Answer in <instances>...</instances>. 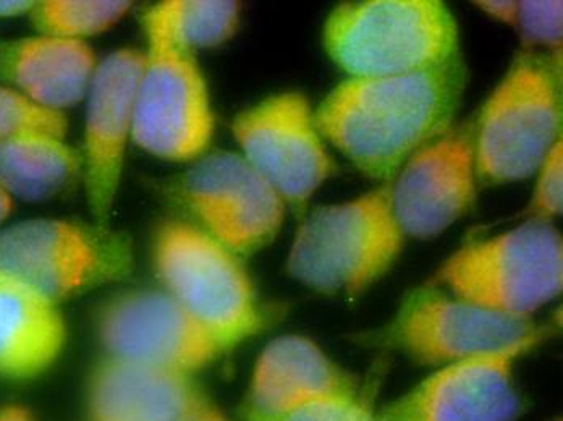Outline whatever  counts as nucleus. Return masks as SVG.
<instances>
[{
  "label": "nucleus",
  "mask_w": 563,
  "mask_h": 421,
  "mask_svg": "<svg viewBox=\"0 0 563 421\" xmlns=\"http://www.w3.org/2000/svg\"><path fill=\"white\" fill-rule=\"evenodd\" d=\"M466 80L463 57L417 74L346 78L316 109V125L360 173L386 184L452 129Z\"/></svg>",
  "instance_id": "f257e3e1"
},
{
  "label": "nucleus",
  "mask_w": 563,
  "mask_h": 421,
  "mask_svg": "<svg viewBox=\"0 0 563 421\" xmlns=\"http://www.w3.org/2000/svg\"><path fill=\"white\" fill-rule=\"evenodd\" d=\"M322 44L349 78L417 74L462 57L455 15L441 0L340 3L325 20Z\"/></svg>",
  "instance_id": "f03ea898"
},
{
  "label": "nucleus",
  "mask_w": 563,
  "mask_h": 421,
  "mask_svg": "<svg viewBox=\"0 0 563 421\" xmlns=\"http://www.w3.org/2000/svg\"><path fill=\"white\" fill-rule=\"evenodd\" d=\"M390 184L303 215L288 252V274L314 292L346 299L383 279L407 239L395 219Z\"/></svg>",
  "instance_id": "7ed1b4c3"
},
{
  "label": "nucleus",
  "mask_w": 563,
  "mask_h": 421,
  "mask_svg": "<svg viewBox=\"0 0 563 421\" xmlns=\"http://www.w3.org/2000/svg\"><path fill=\"white\" fill-rule=\"evenodd\" d=\"M562 129L561 53L521 51L473 122L476 179H530L561 142Z\"/></svg>",
  "instance_id": "20e7f679"
},
{
  "label": "nucleus",
  "mask_w": 563,
  "mask_h": 421,
  "mask_svg": "<svg viewBox=\"0 0 563 421\" xmlns=\"http://www.w3.org/2000/svg\"><path fill=\"white\" fill-rule=\"evenodd\" d=\"M459 299L531 318L563 289V242L554 222L528 219L504 234L465 243L428 280Z\"/></svg>",
  "instance_id": "39448f33"
},
{
  "label": "nucleus",
  "mask_w": 563,
  "mask_h": 421,
  "mask_svg": "<svg viewBox=\"0 0 563 421\" xmlns=\"http://www.w3.org/2000/svg\"><path fill=\"white\" fill-rule=\"evenodd\" d=\"M151 256L161 289L230 347L263 330L266 314L242 258L194 222L164 219L154 231Z\"/></svg>",
  "instance_id": "423d86ee"
},
{
  "label": "nucleus",
  "mask_w": 563,
  "mask_h": 421,
  "mask_svg": "<svg viewBox=\"0 0 563 421\" xmlns=\"http://www.w3.org/2000/svg\"><path fill=\"white\" fill-rule=\"evenodd\" d=\"M132 269V241L109 224L30 219L0 229V276L58 304L119 282Z\"/></svg>",
  "instance_id": "0eeeda50"
},
{
  "label": "nucleus",
  "mask_w": 563,
  "mask_h": 421,
  "mask_svg": "<svg viewBox=\"0 0 563 421\" xmlns=\"http://www.w3.org/2000/svg\"><path fill=\"white\" fill-rule=\"evenodd\" d=\"M146 49L135 102L133 145L170 163H195L214 136L208 84L195 54L172 43L146 12Z\"/></svg>",
  "instance_id": "6e6552de"
},
{
  "label": "nucleus",
  "mask_w": 563,
  "mask_h": 421,
  "mask_svg": "<svg viewBox=\"0 0 563 421\" xmlns=\"http://www.w3.org/2000/svg\"><path fill=\"white\" fill-rule=\"evenodd\" d=\"M102 354L194 376L229 344L164 289H126L102 301L95 318Z\"/></svg>",
  "instance_id": "1a4fd4ad"
},
{
  "label": "nucleus",
  "mask_w": 563,
  "mask_h": 421,
  "mask_svg": "<svg viewBox=\"0 0 563 421\" xmlns=\"http://www.w3.org/2000/svg\"><path fill=\"white\" fill-rule=\"evenodd\" d=\"M188 221L243 256L276 241L287 204L256 169L233 151L206 153L172 187Z\"/></svg>",
  "instance_id": "9d476101"
},
{
  "label": "nucleus",
  "mask_w": 563,
  "mask_h": 421,
  "mask_svg": "<svg viewBox=\"0 0 563 421\" xmlns=\"http://www.w3.org/2000/svg\"><path fill=\"white\" fill-rule=\"evenodd\" d=\"M541 328L531 318H517L459 299L441 287L411 290L379 341L431 368L503 351Z\"/></svg>",
  "instance_id": "9b49d317"
},
{
  "label": "nucleus",
  "mask_w": 563,
  "mask_h": 421,
  "mask_svg": "<svg viewBox=\"0 0 563 421\" xmlns=\"http://www.w3.org/2000/svg\"><path fill=\"white\" fill-rule=\"evenodd\" d=\"M240 154L280 195L303 212L325 180L338 174L307 96L284 91L240 112L232 122Z\"/></svg>",
  "instance_id": "f8f14e48"
},
{
  "label": "nucleus",
  "mask_w": 563,
  "mask_h": 421,
  "mask_svg": "<svg viewBox=\"0 0 563 421\" xmlns=\"http://www.w3.org/2000/svg\"><path fill=\"white\" fill-rule=\"evenodd\" d=\"M548 335L536 334L503 351L476 355L435 368L383 409L373 421H515L523 399L515 383V363Z\"/></svg>",
  "instance_id": "ddd939ff"
},
{
  "label": "nucleus",
  "mask_w": 563,
  "mask_h": 421,
  "mask_svg": "<svg viewBox=\"0 0 563 421\" xmlns=\"http://www.w3.org/2000/svg\"><path fill=\"white\" fill-rule=\"evenodd\" d=\"M144 51L122 47L99 60L85 98L81 177L92 221L109 224L133 143L136 90Z\"/></svg>",
  "instance_id": "4468645a"
},
{
  "label": "nucleus",
  "mask_w": 563,
  "mask_h": 421,
  "mask_svg": "<svg viewBox=\"0 0 563 421\" xmlns=\"http://www.w3.org/2000/svg\"><path fill=\"white\" fill-rule=\"evenodd\" d=\"M473 121L452 126L417 151L390 184L393 210L405 237H438L476 201Z\"/></svg>",
  "instance_id": "2eb2a0df"
},
{
  "label": "nucleus",
  "mask_w": 563,
  "mask_h": 421,
  "mask_svg": "<svg viewBox=\"0 0 563 421\" xmlns=\"http://www.w3.org/2000/svg\"><path fill=\"white\" fill-rule=\"evenodd\" d=\"M205 392L194 376L101 355L86 383L88 421H184Z\"/></svg>",
  "instance_id": "dca6fc26"
},
{
  "label": "nucleus",
  "mask_w": 563,
  "mask_h": 421,
  "mask_svg": "<svg viewBox=\"0 0 563 421\" xmlns=\"http://www.w3.org/2000/svg\"><path fill=\"white\" fill-rule=\"evenodd\" d=\"M99 59L85 41L34 34L0 47V78L41 108L65 114L85 101Z\"/></svg>",
  "instance_id": "f3484780"
},
{
  "label": "nucleus",
  "mask_w": 563,
  "mask_h": 421,
  "mask_svg": "<svg viewBox=\"0 0 563 421\" xmlns=\"http://www.w3.org/2000/svg\"><path fill=\"white\" fill-rule=\"evenodd\" d=\"M65 342L60 304L0 276V378H37L58 361Z\"/></svg>",
  "instance_id": "a211bd4d"
},
{
  "label": "nucleus",
  "mask_w": 563,
  "mask_h": 421,
  "mask_svg": "<svg viewBox=\"0 0 563 421\" xmlns=\"http://www.w3.org/2000/svg\"><path fill=\"white\" fill-rule=\"evenodd\" d=\"M80 149L65 139L29 135L0 143V188L12 200L46 201L81 177Z\"/></svg>",
  "instance_id": "6ab92c4d"
},
{
  "label": "nucleus",
  "mask_w": 563,
  "mask_h": 421,
  "mask_svg": "<svg viewBox=\"0 0 563 421\" xmlns=\"http://www.w3.org/2000/svg\"><path fill=\"white\" fill-rule=\"evenodd\" d=\"M252 379L290 383L321 396L358 391L352 373L303 335H282L269 342L254 363Z\"/></svg>",
  "instance_id": "aec40b11"
},
{
  "label": "nucleus",
  "mask_w": 563,
  "mask_h": 421,
  "mask_svg": "<svg viewBox=\"0 0 563 421\" xmlns=\"http://www.w3.org/2000/svg\"><path fill=\"white\" fill-rule=\"evenodd\" d=\"M240 10L233 0H164L144 12L159 23L172 43L195 54L233 37L240 26Z\"/></svg>",
  "instance_id": "412c9836"
},
{
  "label": "nucleus",
  "mask_w": 563,
  "mask_h": 421,
  "mask_svg": "<svg viewBox=\"0 0 563 421\" xmlns=\"http://www.w3.org/2000/svg\"><path fill=\"white\" fill-rule=\"evenodd\" d=\"M132 7L125 0H41L30 19L40 34L86 43L122 22Z\"/></svg>",
  "instance_id": "4be33fe9"
},
{
  "label": "nucleus",
  "mask_w": 563,
  "mask_h": 421,
  "mask_svg": "<svg viewBox=\"0 0 563 421\" xmlns=\"http://www.w3.org/2000/svg\"><path fill=\"white\" fill-rule=\"evenodd\" d=\"M67 115L49 111L9 85H0V143L29 135L65 139Z\"/></svg>",
  "instance_id": "5701e85b"
},
{
  "label": "nucleus",
  "mask_w": 563,
  "mask_h": 421,
  "mask_svg": "<svg viewBox=\"0 0 563 421\" xmlns=\"http://www.w3.org/2000/svg\"><path fill=\"white\" fill-rule=\"evenodd\" d=\"M518 29L528 46H544L561 53L563 37L562 0H525L518 9Z\"/></svg>",
  "instance_id": "b1692460"
},
{
  "label": "nucleus",
  "mask_w": 563,
  "mask_h": 421,
  "mask_svg": "<svg viewBox=\"0 0 563 421\" xmlns=\"http://www.w3.org/2000/svg\"><path fill=\"white\" fill-rule=\"evenodd\" d=\"M536 174L538 179L527 214L530 219L552 222L563 210V140L545 156Z\"/></svg>",
  "instance_id": "393cba45"
},
{
  "label": "nucleus",
  "mask_w": 563,
  "mask_h": 421,
  "mask_svg": "<svg viewBox=\"0 0 563 421\" xmlns=\"http://www.w3.org/2000/svg\"><path fill=\"white\" fill-rule=\"evenodd\" d=\"M369 402L366 392L338 394L312 400L273 421H353Z\"/></svg>",
  "instance_id": "a878e982"
},
{
  "label": "nucleus",
  "mask_w": 563,
  "mask_h": 421,
  "mask_svg": "<svg viewBox=\"0 0 563 421\" xmlns=\"http://www.w3.org/2000/svg\"><path fill=\"white\" fill-rule=\"evenodd\" d=\"M475 5L490 19L518 29L520 2L517 0H479V2H475Z\"/></svg>",
  "instance_id": "bb28decb"
},
{
  "label": "nucleus",
  "mask_w": 563,
  "mask_h": 421,
  "mask_svg": "<svg viewBox=\"0 0 563 421\" xmlns=\"http://www.w3.org/2000/svg\"><path fill=\"white\" fill-rule=\"evenodd\" d=\"M184 421H232L227 417L221 407L216 406L208 396H202L201 400L194 407L187 419Z\"/></svg>",
  "instance_id": "cd10ccee"
},
{
  "label": "nucleus",
  "mask_w": 563,
  "mask_h": 421,
  "mask_svg": "<svg viewBox=\"0 0 563 421\" xmlns=\"http://www.w3.org/2000/svg\"><path fill=\"white\" fill-rule=\"evenodd\" d=\"M34 0H0V19L30 16Z\"/></svg>",
  "instance_id": "c85d7f7f"
},
{
  "label": "nucleus",
  "mask_w": 563,
  "mask_h": 421,
  "mask_svg": "<svg viewBox=\"0 0 563 421\" xmlns=\"http://www.w3.org/2000/svg\"><path fill=\"white\" fill-rule=\"evenodd\" d=\"M0 421H34V419L26 407L12 403V406L0 407Z\"/></svg>",
  "instance_id": "c756f323"
},
{
  "label": "nucleus",
  "mask_w": 563,
  "mask_h": 421,
  "mask_svg": "<svg viewBox=\"0 0 563 421\" xmlns=\"http://www.w3.org/2000/svg\"><path fill=\"white\" fill-rule=\"evenodd\" d=\"M13 210V200L0 188V229L3 222L9 219L10 212Z\"/></svg>",
  "instance_id": "7c9ffc66"
},
{
  "label": "nucleus",
  "mask_w": 563,
  "mask_h": 421,
  "mask_svg": "<svg viewBox=\"0 0 563 421\" xmlns=\"http://www.w3.org/2000/svg\"><path fill=\"white\" fill-rule=\"evenodd\" d=\"M374 410L376 409H374L373 400H371V402L367 403L365 409H363L362 412H360V416L356 417V419L353 421H373Z\"/></svg>",
  "instance_id": "2f4dec72"
}]
</instances>
